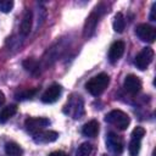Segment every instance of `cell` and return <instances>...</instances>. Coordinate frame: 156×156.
<instances>
[{
    "mask_svg": "<svg viewBox=\"0 0 156 156\" xmlns=\"http://www.w3.org/2000/svg\"><path fill=\"white\" fill-rule=\"evenodd\" d=\"M108 83H110V77H108V74H106V73H99L98 76L90 78V79L87 82L85 88H87V90H88L91 95L98 96V95H100V94L107 88Z\"/></svg>",
    "mask_w": 156,
    "mask_h": 156,
    "instance_id": "obj_1",
    "label": "cell"
},
{
    "mask_svg": "<svg viewBox=\"0 0 156 156\" xmlns=\"http://www.w3.org/2000/svg\"><path fill=\"white\" fill-rule=\"evenodd\" d=\"M105 121H106L107 123L115 126V127H116L117 129H119V130H126V129L128 128L129 123H130L129 116H128L126 112L121 111V110H112V111H110V112L106 115Z\"/></svg>",
    "mask_w": 156,
    "mask_h": 156,
    "instance_id": "obj_2",
    "label": "cell"
},
{
    "mask_svg": "<svg viewBox=\"0 0 156 156\" xmlns=\"http://www.w3.org/2000/svg\"><path fill=\"white\" fill-rule=\"evenodd\" d=\"M50 124V121L45 117H29L26 119L24 122V127L26 129L32 134H37L40 130H44L45 127H48Z\"/></svg>",
    "mask_w": 156,
    "mask_h": 156,
    "instance_id": "obj_3",
    "label": "cell"
},
{
    "mask_svg": "<svg viewBox=\"0 0 156 156\" xmlns=\"http://www.w3.org/2000/svg\"><path fill=\"white\" fill-rule=\"evenodd\" d=\"M152 58H154V50L147 46V48L141 49V51L135 56L134 63H135L136 68H139L140 71H144L152 62Z\"/></svg>",
    "mask_w": 156,
    "mask_h": 156,
    "instance_id": "obj_4",
    "label": "cell"
},
{
    "mask_svg": "<svg viewBox=\"0 0 156 156\" xmlns=\"http://www.w3.org/2000/svg\"><path fill=\"white\" fill-rule=\"evenodd\" d=\"M135 34L141 41H146V43H154L156 39V29L147 23H141L136 26Z\"/></svg>",
    "mask_w": 156,
    "mask_h": 156,
    "instance_id": "obj_5",
    "label": "cell"
},
{
    "mask_svg": "<svg viewBox=\"0 0 156 156\" xmlns=\"http://www.w3.org/2000/svg\"><path fill=\"white\" fill-rule=\"evenodd\" d=\"M106 145L115 156H121V154L123 152V140L113 132H110L106 135Z\"/></svg>",
    "mask_w": 156,
    "mask_h": 156,
    "instance_id": "obj_6",
    "label": "cell"
},
{
    "mask_svg": "<svg viewBox=\"0 0 156 156\" xmlns=\"http://www.w3.org/2000/svg\"><path fill=\"white\" fill-rule=\"evenodd\" d=\"M100 15H101V10H100V6H98L91 13L90 16L87 18V22H85V26H84V37H91L95 28H96V24L99 22V18H100Z\"/></svg>",
    "mask_w": 156,
    "mask_h": 156,
    "instance_id": "obj_7",
    "label": "cell"
},
{
    "mask_svg": "<svg viewBox=\"0 0 156 156\" xmlns=\"http://www.w3.org/2000/svg\"><path fill=\"white\" fill-rule=\"evenodd\" d=\"M61 93H62V88L61 85L58 84H52L50 85L45 91L44 94L41 95V101L44 104H54L58 100V98L61 96Z\"/></svg>",
    "mask_w": 156,
    "mask_h": 156,
    "instance_id": "obj_8",
    "label": "cell"
},
{
    "mask_svg": "<svg viewBox=\"0 0 156 156\" xmlns=\"http://www.w3.org/2000/svg\"><path fill=\"white\" fill-rule=\"evenodd\" d=\"M123 88L126 89V91H128L129 94L134 95V94L140 91V89H141V80L135 74H128L126 77V79H124Z\"/></svg>",
    "mask_w": 156,
    "mask_h": 156,
    "instance_id": "obj_9",
    "label": "cell"
},
{
    "mask_svg": "<svg viewBox=\"0 0 156 156\" xmlns=\"http://www.w3.org/2000/svg\"><path fill=\"white\" fill-rule=\"evenodd\" d=\"M124 49H126V45L122 40H117V41L112 43V45L108 49V61L111 63L117 62L122 57V55L124 52Z\"/></svg>",
    "mask_w": 156,
    "mask_h": 156,
    "instance_id": "obj_10",
    "label": "cell"
},
{
    "mask_svg": "<svg viewBox=\"0 0 156 156\" xmlns=\"http://www.w3.org/2000/svg\"><path fill=\"white\" fill-rule=\"evenodd\" d=\"M66 107H68V113H71L73 116V118H76V119L82 118V116L84 115L83 100L79 96H77L76 100H72Z\"/></svg>",
    "mask_w": 156,
    "mask_h": 156,
    "instance_id": "obj_11",
    "label": "cell"
},
{
    "mask_svg": "<svg viewBox=\"0 0 156 156\" xmlns=\"http://www.w3.org/2000/svg\"><path fill=\"white\" fill-rule=\"evenodd\" d=\"M58 138V133L55 130H40L37 134L33 135V139L35 143L43 144V143H52Z\"/></svg>",
    "mask_w": 156,
    "mask_h": 156,
    "instance_id": "obj_12",
    "label": "cell"
},
{
    "mask_svg": "<svg viewBox=\"0 0 156 156\" xmlns=\"http://www.w3.org/2000/svg\"><path fill=\"white\" fill-rule=\"evenodd\" d=\"M32 22H33V13L30 10H26L23 17H22V22H21V27H20V32L22 35H28L32 28Z\"/></svg>",
    "mask_w": 156,
    "mask_h": 156,
    "instance_id": "obj_13",
    "label": "cell"
},
{
    "mask_svg": "<svg viewBox=\"0 0 156 156\" xmlns=\"http://www.w3.org/2000/svg\"><path fill=\"white\" fill-rule=\"evenodd\" d=\"M98 133H99V122L95 119L87 122L82 128V134L88 138H95Z\"/></svg>",
    "mask_w": 156,
    "mask_h": 156,
    "instance_id": "obj_14",
    "label": "cell"
},
{
    "mask_svg": "<svg viewBox=\"0 0 156 156\" xmlns=\"http://www.w3.org/2000/svg\"><path fill=\"white\" fill-rule=\"evenodd\" d=\"M5 154L7 156H22L23 150L17 143L9 141V143L5 144Z\"/></svg>",
    "mask_w": 156,
    "mask_h": 156,
    "instance_id": "obj_15",
    "label": "cell"
},
{
    "mask_svg": "<svg viewBox=\"0 0 156 156\" xmlns=\"http://www.w3.org/2000/svg\"><path fill=\"white\" fill-rule=\"evenodd\" d=\"M16 112H17L16 105H9L2 107V110L0 111V123H5L6 121H9Z\"/></svg>",
    "mask_w": 156,
    "mask_h": 156,
    "instance_id": "obj_16",
    "label": "cell"
},
{
    "mask_svg": "<svg viewBox=\"0 0 156 156\" xmlns=\"http://www.w3.org/2000/svg\"><path fill=\"white\" fill-rule=\"evenodd\" d=\"M124 28H126L124 17H123V15H122L121 12H118V13H116L115 20H113V29H115V32H117V33H122V32L124 30Z\"/></svg>",
    "mask_w": 156,
    "mask_h": 156,
    "instance_id": "obj_17",
    "label": "cell"
},
{
    "mask_svg": "<svg viewBox=\"0 0 156 156\" xmlns=\"http://www.w3.org/2000/svg\"><path fill=\"white\" fill-rule=\"evenodd\" d=\"M93 151V145L90 143H83L80 146H78L76 151V156H90Z\"/></svg>",
    "mask_w": 156,
    "mask_h": 156,
    "instance_id": "obj_18",
    "label": "cell"
},
{
    "mask_svg": "<svg viewBox=\"0 0 156 156\" xmlns=\"http://www.w3.org/2000/svg\"><path fill=\"white\" fill-rule=\"evenodd\" d=\"M35 94H37V89H24V90L17 91L15 94V98L18 100H27V99H32Z\"/></svg>",
    "mask_w": 156,
    "mask_h": 156,
    "instance_id": "obj_19",
    "label": "cell"
},
{
    "mask_svg": "<svg viewBox=\"0 0 156 156\" xmlns=\"http://www.w3.org/2000/svg\"><path fill=\"white\" fill-rule=\"evenodd\" d=\"M140 145H141V140L130 139L129 146H128L129 155H130V156H138V154H139V151H140Z\"/></svg>",
    "mask_w": 156,
    "mask_h": 156,
    "instance_id": "obj_20",
    "label": "cell"
},
{
    "mask_svg": "<svg viewBox=\"0 0 156 156\" xmlns=\"http://www.w3.org/2000/svg\"><path fill=\"white\" fill-rule=\"evenodd\" d=\"M23 67L29 72H34L35 69H38V62L33 58H27L23 61Z\"/></svg>",
    "mask_w": 156,
    "mask_h": 156,
    "instance_id": "obj_21",
    "label": "cell"
},
{
    "mask_svg": "<svg viewBox=\"0 0 156 156\" xmlns=\"http://www.w3.org/2000/svg\"><path fill=\"white\" fill-rule=\"evenodd\" d=\"M145 135V129L143 127H135L130 134V139H138V140H141L143 136Z\"/></svg>",
    "mask_w": 156,
    "mask_h": 156,
    "instance_id": "obj_22",
    "label": "cell"
},
{
    "mask_svg": "<svg viewBox=\"0 0 156 156\" xmlns=\"http://www.w3.org/2000/svg\"><path fill=\"white\" fill-rule=\"evenodd\" d=\"M13 7V1L11 0H0V10L5 13L10 12Z\"/></svg>",
    "mask_w": 156,
    "mask_h": 156,
    "instance_id": "obj_23",
    "label": "cell"
},
{
    "mask_svg": "<svg viewBox=\"0 0 156 156\" xmlns=\"http://www.w3.org/2000/svg\"><path fill=\"white\" fill-rule=\"evenodd\" d=\"M49 156H68V155L61 150H57V151H52L51 154H49Z\"/></svg>",
    "mask_w": 156,
    "mask_h": 156,
    "instance_id": "obj_24",
    "label": "cell"
},
{
    "mask_svg": "<svg viewBox=\"0 0 156 156\" xmlns=\"http://www.w3.org/2000/svg\"><path fill=\"white\" fill-rule=\"evenodd\" d=\"M155 11H156V4H154L152 7H151V12H150V20H151V21H156Z\"/></svg>",
    "mask_w": 156,
    "mask_h": 156,
    "instance_id": "obj_25",
    "label": "cell"
},
{
    "mask_svg": "<svg viewBox=\"0 0 156 156\" xmlns=\"http://www.w3.org/2000/svg\"><path fill=\"white\" fill-rule=\"evenodd\" d=\"M4 102H5V95H4V93L0 90V106H2Z\"/></svg>",
    "mask_w": 156,
    "mask_h": 156,
    "instance_id": "obj_26",
    "label": "cell"
}]
</instances>
